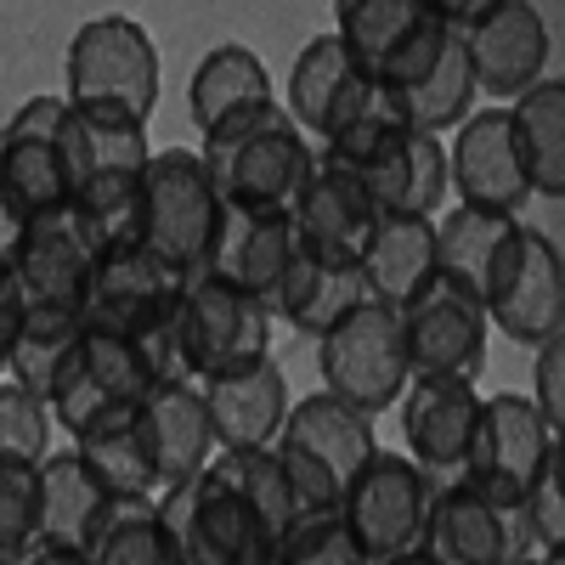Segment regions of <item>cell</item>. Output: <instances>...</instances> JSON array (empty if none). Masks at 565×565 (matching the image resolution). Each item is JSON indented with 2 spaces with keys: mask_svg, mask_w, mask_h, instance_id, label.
Listing matches in <instances>:
<instances>
[{
  "mask_svg": "<svg viewBox=\"0 0 565 565\" xmlns=\"http://www.w3.org/2000/svg\"><path fill=\"white\" fill-rule=\"evenodd\" d=\"M159 521L175 565H271L277 532L215 469L159 492Z\"/></svg>",
  "mask_w": 565,
  "mask_h": 565,
  "instance_id": "ba28073f",
  "label": "cell"
},
{
  "mask_svg": "<svg viewBox=\"0 0 565 565\" xmlns=\"http://www.w3.org/2000/svg\"><path fill=\"white\" fill-rule=\"evenodd\" d=\"M79 328H85L79 317L23 311L18 345L7 356V380L23 385V391H34L45 402V396H52V385H57V373H63V362H68V351H74V340H79Z\"/></svg>",
  "mask_w": 565,
  "mask_h": 565,
  "instance_id": "d590c367",
  "label": "cell"
},
{
  "mask_svg": "<svg viewBox=\"0 0 565 565\" xmlns=\"http://www.w3.org/2000/svg\"><path fill=\"white\" fill-rule=\"evenodd\" d=\"M103 509H108V492L79 463L74 447H52V452H45V463H40V543L34 548L85 554V537L97 532Z\"/></svg>",
  "mask_w": 565,
  "mask_h": 565,
  "instance_id": "83f0119b",
  "label": "cell"
},
{
  "mask_svg": "<svg viewBox=\"0 0 565 565\" xmlns=\"http://www.w3.org/2000/svg\"><path fill=\"white\" fill-rule=\"evenodd\" d=\"M271 565H367V554L345 532L340 509H322V514H295V521L282 526Z\"/></svg>",
  "mask_w": 565,
  "mask_h": 565,
  "instance_id": "74e56055",
  "label": "cell"
},
{
  "mask_svg": "<svg viewBox=\"0 0 565 565\" xmlns=\"http://www.w3.org/2000/svg\"><path fill=\"white\" fill-rule=\"evenodd\" d=\"M97 266V244L85 238V226L74 210H52V215H29L23 244L7 260L23 311H57V317H79L85 311V282Z\"/></svg>",
  "mask_w": 565,
  "mask_h": 565,
  "instance_id": "e0dca14e",
  "label": "cell"
},
{
  "mask_svg": "<svg viewBox=\"0 0 565 565\" xmlns=\"http://www.w3.org/2000/svg\"><path fill=\"white\" fill-rule=\"evenodd\" d=\"M18 328H23V295H18L12 271L0 266V380H7V356L18 345Z\"/></svg>",
  "mask_w": 565,
  "mask_h": 565,
  "instance_id": "ee69618b",
  "label": "cell"
},
{
  "mask_svg": "<svg viewBox=\"0 0 565 565\" xmlns=\"http://www.w3.org/2000/svg\"><path fill=\"white\" fill-rule=\"evenodd\" d=\"M271 452L282 463L295 514H322V509H340L351 476L380 452V441H373V418L351 413L340 396L317 391V396H300L289 407Z\"/></svg>",
  "mask_w": 565,
  "mask_h": 565,
  "instance_id": "277c9868",
  "label": "cell"
},
{
  "mask_svg": "<svg viewBox=\"0 0 565 565\" xmlns=\"http://www.w3.org/2000/svg\"><path fill=\"white\" fill-rule=\"evenodd\" d=\"M52 407H45L34 391L0 380V458H18V463H45L52 452Z\"/></svg>",
  "mask_w": 565,
  "mask_h": 565,
  "instance_id": "60d3db41",
  "label": "cell"
},
{
  "mask_svg": "<svg viewBox=\"0 0 565 565\" xmlns=\"http://www.w3.org/2000/svg\"><path fill=\"white\" fill-rule=\"evenodd\" d=\"M175 328H181V362H186V380L204 385L215 373L232 367H249L271 356V311L255 306L249 295L226 289L221 277H193L181 282L175 295Z\"/></svg>",
  "mask_w": 565,
  "mask_h": 565,
  "instance_id": "8fae6325",
  "label": "cell"
},
{
  "mask_svg": "<svg viewBox=\"0 0 565 565\" xmlns=\"http://www.w3.org/2000/svg\"><path fill=\"white\" fill-rule=\"evenodd\" d=\"M418 554L430 565H514L537 548L521 526V514L481 498L469 481H458V487H436V509H430Z\"/></svg>",
  "mask_w": 565,
  "mask_h": 565,
  "instance_id": "d6986e66",
  "label": "cell"
},
{
  "mask_svg": "<svg viewBox=\"0 0 565 565\" xmlns=\"http://www.w3.org/2000/svg\"><path fill=\"white\" fill-rule=\"evenodd\" d=\"M40 543V469L0 458V559L23 565Z\"/></svg>",
  "mask_w": 565,
  "mask_h": 565,
  "instance_id": "f35d334b",
  "label": "cell"
},
{
  "mask_svg": "<svg viewBox=\"0 0 565 565\" xmlns=\"http://www.w3.org/2000/svg\"><path fill=\"white\" fill-rule=\"evenodd\" d=\"M430 509H436V481L407 452L380 447L351 476V487L340 498V521L356 537V548L367 554V565H391V559H407L424 548Z\"/></svg>",
  "mask_w": 565,
  "mask_h": 565,
  "instance_id": "8992f818",
  "label": "cell"
},
{
  "mask_svg": "<svg viewBox=\"0 0 565 565\" xmlns=\"http://www.w3.org/2000/svg\"><path fill=\"white\" fill-rule=\"evenodd\" d=\"M317 153L345 164L362 181V193L373 199L380 215H430L436 221L441 204H447V148H441V136L407 130L380 90H373V103Z\"/></svg>",
  "mask_w": 565,
  "mask_h": 565,
  "instance_id": "6da1fadb",
  "label": "cell"
},
{
  "mask_svg": "<svg viewBox=\"0 0 565 565\" xmlns=\"http://www.w3.org/2000/svg\"><path fill=\"white\" fill-rule=\"evenodd\" d=\"M23 565H85L79 554H63V548H34Z\"/></svg>",
  "mask_w": 565,
  "mask_h": 565,
  "instance_id": "bcb514c9",
  "label": "cell"
},
{
  "mask_svg": "<svg viewBox=\"0 0 565 565\" xmlns=\"http://www.w3.org/2000/svg\"><path fill=\"white\" fill-rule=\"evenodd\" d=\"M148 391H153V380H148V367H141L130 340L79 328V340H74V351L57 373L52 396H45V407H52L57 430H68V441H74L85 430H97V424L130 413Z\"/></svg>",
  "mask_w": 565,
  "mask_h": 565,
  "instance_id": "4fadbf2b",
  "label": "cell"
},
{
  "mask_svg": "<svg viewBox=\"0 0 565 565\" xmlns=\"http://www.w3.org/2000/svg\"><path fill=\"white\" fill-rule=\"evenodd\" d=\"M199 396H204L210 430H215V452L271 447L282 418H289V407H295L289 380H282V367L271 356L249 362V367H232V373H215V380L199 385Z\"/></svg>",
  "mask_w": 565,
  "mask_h": 565,
  "instance_id": "cb8c5ba5",
  "label": "cell"
},
{
  "mask_svg": "<svg viewBox=\"0 0 565 565\" xmlns=\"http://www.w3.org/2000/svg\"><path fill=\"white\" fill-rule=\"evenodd\" d=\"M554 452H565V430H554L537 413V402L526 391H492L481 402V430H476V447H469L463 481L481 498L514 509Z\"/></svg>",
  "mask_w": 565,
  "mask_h": 565,
  "instance_id": "7c38bea8",
  "label": "cell"
},
{
  "mask_svg": "<svg viewBox=\"0 0 565 565\" xmlns=\"http://www.w3.org/2000/svg\"><path fill=\"white\" fill-rule=\"evenodd\" d=\"M226 210H289L300 204L317 170V148L295 130L282 103H260L221 119L199 148Z\"/></svg>",
  "mask_w": 565,
  "mask_h": 565,
  "instance_id": "7a4b0ae2",
  "label": "cell"
},
{
  "mask_svg": "<svg viewBox=\"0 0 565 565\" xmlns=\"http://www.w3.org/2000/svg\"><path fill=\"white\" fill-rule=\"evenodd\" d=\"M380 97H385V90H380ZM385 103L396 108V119H402L407 130H424V136L458 130L469 114H476V74H469V57H463L458 29H452V40H447L441 63L424 74L418 85L396 90V97H385Z\"/></svg>",
  "mask_w": 565,
  "mask_h": 565,
  "instance_id": "1f68e13d",
  "label": "cell"
},
{
  "mask_svg": "<svg viewBox=\"0 0 565 565\" xmlns=\"http://www.w3.org/2000/svg\"><path fill=\"white\" fill-rule=\"evenodd\" d=\"M514 514H521V526H526L537 554L565 543V452H554L543 463V476L526 487V498L514 503Z\"/></svg>",
  "mask_w": 565,
  "mask_h": 565,
  "instance_id": "b9f144b4",
  "label": "cell"
},
{
  "mask_svg": "<svg viewBox=\"0 0 565 565\" xmlns=\"http://www.w3.org/2000/svg\"><path fill=\"white\" fill-rule=\"evenodd\" d=\"M559 322H565V260H559V244L548 232L526 221L521 244H514V260L487 300V328L537 351L543 340L559 334Z\"/></svg>",
  "mask_w": 565,
  "mask_h": 565,
  "instance_id": "ac0fdd59",
  "label": "cell"
},
{
  "mask_svg": "<svg viewBox=\"0 0 565 565\" xmlns=\"http://www.w3.org/2000/svg\"><path fill=\"white\" fill-rule=\"evenodd\" d=\"M79 452V463L97 476V487L108 498H159V481H153V458L141 447V430H136V407L97 424V430H85L68 441Z\"/></svg>",
  "mask_w": 565,
  "mask_h": 565,
  "instance_id": "d6a6232c",
  "label": "cell"
},
{
  "mask_svg": "<svg viewBox=\"0 0 565 565\" xmlns=\"http://www.w3.org/2000/svg\"><path fill=\"white\" fill-rule=\"evenodd\" d=\"M260 103H277L271 74H266L260 52H249V45H238V40L204 52L193 79H186V114H193L199 136H210L221 119L244 114V108H260Z\"/></svg>",
  "mask_w": 565,
  "mask_h": 565,
  "instance_id": "f1b7e54d",
  "label": "cell"
},
{
  "mask_svg": "<svg viewBox=\"0 0 565 565\" xmlns=\"http://www.w3.org/2000/svg\"><path fill=\"white\" fill-rule=\"evenodd\" d=\"M514 565H565V554L548 548V554H526V559H514Z\"/></svg>",
  "mask_w": 565,
  "mask_h": 565,
  "instance_id": "7dc6e473",
  "label": "cell"
},
{
  "mask_svg": "<svg viewBox=\"0 0 565 565\" xmlns=\"http://www.w3.org/2000/svg\"><path fill=\"white\" fill-rule=\"evenodd\" d=\"M68 108H125L153 119L159 108V45L136 18H90L63 57Z\"/></svg>",
  "mask_w": 565,
  "mask_h": 565,
  "instance_id": "52a82bcc",
  "label": "cell"
},
{
  "mask_svg": "<svg viewBox=\"0 0 565 565\" xmlns=\"http://www.w3.org/2000/svg\"><path fill=\"white\" fill-rule=\"evenodd\" d=\"M221 193L199 159V148H153L136 193V232L130 244L148 249L175 282H193L210 271L221 238Z\"/></svg>",
  "mask_w": 565,
  "mask_h": 565,
  "instance_id": "3957f363",
  "label": "cell"
},
{
  "mask_svg": "<svg viewBox=\"0 0 565 565\" xmlns=\"http://www.w3.org/2000/svg\"><path fill=\"white\" fill-rule=\"evenodd\" d=\"M23 226H29V210L7 193V181H0V266H7L23 244Z\"/></svg>",
  "mask_w": 565,
  "mask_h": 565,
  "instance_id": "f6af8a7d",
  "label": "cell"
},
{
  "mask_svg": "<svg viewBox=\"0 0 565 565\" xmlns=\"http://www.w3.org/2000/svg\"><path fill=\"white\" fill-rule=\"evenodd\" d=\"M391 565H430V559H424V554H407V559H391Z\"/></svg>",
  "mask_w": 565,
  "mask_h": 565,
  "instance_id": "c3c4849f",
  "label": "cell"
},
{
  "mask_svg": "<svg viewBox=\"0 0 565 565\" xmlns=\"http://www.w3.org/2000/svg\"><path fill=\"white\" fill-rule=\"evenodd\" d=\"M447 199H458V210H487V215H521L532 204V181L521 148H514L509 108H476L452 130Z\"/></svg>",
  "mask_w": 565,
  "mask_h": 565,
  "instance_id": "9a60e30c",
  "label": "cell"
},
{
  "mask_svg": "<svg viewBox=\"0 0 565 565\" xmlns=\"http://www.w3.org/2000/svg\"><path fill=\"white\" fill-rule=\"evenodd\" d=\"M380 226V210H373V199L362 193V181L317 153V170L306 181V193L295 204V238L306 255L317 260H334V266H356L367 232Z\"/></svg>",
  "mask_w": 565,
  "mask_h": 565,
  "instance_id": "d4e9b609",
  "label": "cell"
},
{
  "mask_svg": "<svg viewBox=\"0 0 565 565\" xmlns=\"http://www.w3.org/2000/svg\"><path fill=\"white\" fill-rule=\"evenodd\" d=\"M447 40H452V18H447V7H424V18L402 34V45L385 57V68L373 74V90H385V97H396V90H407V85H418L424 74H430L436 63H441V52H447Z\"/></svg>",
  "mask_w": 565,
  "mask_h": 565,
  "instance_id": "ab89813d",
  "label": "cell"
},
{
  "mask_svg": "<svg viewBox=\"0 0 565 565\" xmlns=\"http://www.w3.org/2000/svg\"><path fill=\"white\" fill-rule=\"evenodd\" d=\"M79 559L85 565H175L164 521H159V498H108Z\"/></svg>",
  "mask_w": 565,
  "mask_h": 565,
  "instance_id": "836d02e7",
  "label": "cell"
},
{
  "mask_svg": "<svg viewBox=\"0 0 565 565\" xmlns=\"http://www.w3.org/2000/svg\"><path fill=\"white\" fill-rule=\"evenodd\" d=\"M396 328H402L407 380H469L476 385L492 328H487V311L469 295L447 289V282L436 277L413 306L396 311Z\"/></svg>",
  "mask_w": 565,
  "mask_h": 565,
  "instance_id": "5bb4252c",
  "label": "cell"
},
{
  "mask_svg": "<svg viewBox=\"0 0 565 565\" xmlns=\"http://www.w3.org/2000/svg\"><path fill=\"white\" fill-rule=\"evenodd\" d=\"M136 430H141V447L153 458L159 492L204 476L210 458H215V430H210V413H204V396H199L193 380L153 385L136 402Z\"/></svg>",
  "mask_w": 565,
  "mask_h": 565,
  "instance_id": "603a6c76",
  "label": "cell"
},
{
  "mask_svg": "<svg viewBox=\"0 0 565 565\" xmlns=\"http://www.w3.org/2000/svg\"><path fill=\"white\" fill-rule=\"evenodd\" d=\"M526 396L537 402V413L554 424V430H565V340L559 334L532 351V391Z\"/></svg>",
  "mask_w": 565,
  "mask_h": 565,
  "instance_id": "7bdbcfd3",
  "label": "cell"
},
{
  "mask_svg": "<svg viewBox=\"0 0 565 565\" xmlns=\"http://www.w3.org/2000/svg\"><path fill=\"white\" fill-rule=\"evenodd\" d=\"M481 391L469 380H407L396 413H402V441L407 458L430 476L436 487H458L469 469V447L481 430Z\"/></svg>",
  "mask_w": 565,
  "mask_h": 565,
  "instance_id": "2e32d148",
  "label": "cell"
},
{
  "mask_svg": "<svg viewBox=\"0 0 565 565\" xmlns=\"http://www.w3.org/2000/svg\"><path fill=\"white\" fill-rule=\"evenodd\" d=\"M424 7H430V0H340L334 7V40L373 79L385 68V57L402 45V34L424 18Z\"/></svg>",
  "mask_w": 565,
  "mask_h": 565,
  "instance_id": "e575fe53",
  "label": "cell"
},
{
  "mask_svg": "<svg viewBox=\"0 0 565 565\" xmlns=\"http://www.w3.org/2000/svg\"><path fill=\"white\" fill-rule=\"evenodd\" d=\"M181 295V282L136 244H114V249H97V266H90V282H85V311L79 322L97 328V334H119V340H136L148 322H159Z\"/></svg>",
  "mask_w": 565,
  "mask_h": 565,
  "instance_id": "44dd1931",
  "label": "cell"
},
{
  "mask_svg": "<svg viewBox=\"0 0 565 565\" xmlns=\"http://www.w3.org/2000/svg\"><path fill=\"white\" fill-rule=\"evenodd\" d=\"M367 103H373V79L356 68V57L334 34H317L300 45V57L289 68V103H282V114L295 119V130L311 148H328Z\"/></svg>",
  "mask_w": 565,
  "mask_h": 565,
  "instance_id": "ffe728a7",
  "label": "cell"
},
{
  "mask_svg": "<svg viewBox=\"0 0 565 565\" xmlns=\"http://www.w3.org/2000/svg\"><path fill=\"white\" fill-rule=\"evenodd\" d=\"M0 181L29 215L74 210L85 181V130L63 97H29L0 125Z\"/></svg>",
  "mask_w": 565,
  "mask_h": 565,
  "instance_id": "5b68a950",
  "label": "cell"
},
{
  "mask_svg": "<svg viewBox=\"0 0 565 565\" xmlns=\"http://www.w3.org/2000/svg\"><path fill=\"white\" fill-rule=\"evenodd\" d=\"M521 226H526V215H487V210H447V215H436V277L487 311L498 277L514 260Z\"/></svg>",
  "mask_w": 565,
  "mask_h": 565,
  "instance_id": "484cf974",
  "label": "cell"
},
{
  "mask_svg": "<svg viewBox=\"0 0 565 565\" xmlns=\"http://www.w3.org/2000/svg\"><path fill=\"white\" fill-rule=\"evenodd\" d=\"M317 367H322V391L340 396L351 413H362V418L391 413L407 391V356H402L396 311L362 300L351 317H340L317 340Z\"/></svg>",
  "mask_w": 565,
  "mask_h": 565,
  "instance_id": "30bf717a",
  "label": "cell"
},
{
  "mask_svg": "<svg viewBox=\"0 0 565 565\" xmlns=\"http://www.w3.org/2000/svg\"><path fill=\"white\" fill-rule=\"evenodd\" d=\"M509 130L521 148L532 199H559L565 193V79H537L526 97L509 103Z\"/></svg>",
  "mask_w": 565,
  "mask_h": 565,
  "instance_id": "f546056e",
  "label": "cell"
},
{
  "mask_svg": "<svg viewBox=\"0 0 565 565\" xmlns=\"http://www.w3.org/2000/svg\"><path fill=\"white\" fill-rule=\"evenodd\" d=\"M362 300L373 306H413L436 282V221L430 215H380L356 255Z\"/></svg>",
  "mask_w": 565,
  "mask_h": 565,
  "instance_id": "4316f807",
  "label": "cell"
},
{
  "mask_svg": "<svg viewBox=\"0 0 565 565\" xmlns=\"http://www.w3.org/2000/svg\"><path fill=\"white\" fill-rule=\"evenodd\" d=\"M447 18L463 40L476 97H487L492 108H509L537 79H548L554 57L548 12L526 7V0H481V7H447Z\"/></svg>",
  "mask_w": 565,
  "mask_h": 565,
  "instance_id": "9c48e42d",
  "label": "cell"
},
{
  "mask_svg": "<svg viewBox=\"0 0 565 565\" xmlns=\"http://www.w3.org/2000/svg\"><path fill=\"white\" fill-rule=\"evenodd\" d=\"M0 565H7V559H0Z\"/></svg>",
  "mask_w": 565,
  "mask_h": 565,
  "instance_id": "681fc988",
  "label": "cell"
},
{
  "mask_svg": "<svg viewBox=\"0 0 565 565\" xmlns=\"http://www.w3.org/2000/svg\"><path fill=\"white\" fill-rule=\"evenodd\" d=\"M210 469L215 476L238 492L260 521L282 537V526L295 521V498H289V481H282V463H277V452L271 447H249V452H215L210 458Z\"/></svg>",
  "mask_w": 565,
  "mask_h": 565,
  "instance_id": "8d00e7d4",
  "label": "cell"
},
{
  "mask_svg": "<svg viewBox=\"0 0 565 565\" xmlns=\"http://www.w3.org/2000/svg\"><path fill=\"white\" fill-rule=\"evenodd\" d=\"M362 306V277L356 266H334V260H317V255H295L289 277H282V295H277V322H289L300 340H322L340 317H351Z\"/></svg>",
  "mask_w": 565,
  "mask_h": 565,
  "instance_id": "4dcf8cb0",
  "label": "cell"
},
{
  "mask_svg": "<svg viewBox=\"0 0 565 565\" xmlns=\"http://www.w3.org/2000/svg\"><path fill=\"white\" fill-rule=\"evenodd\" d=\"M295 255H300V238H295L289 210H226L215 255H210V277H221L226 289L266 306L277 322V295H282V277H289Z\"/></svg>",
  "mask_w": 565,
  "mask_h": 565,
  "instance_id": "7402d4cb",
  "label": "cell"
}]
</instances>
